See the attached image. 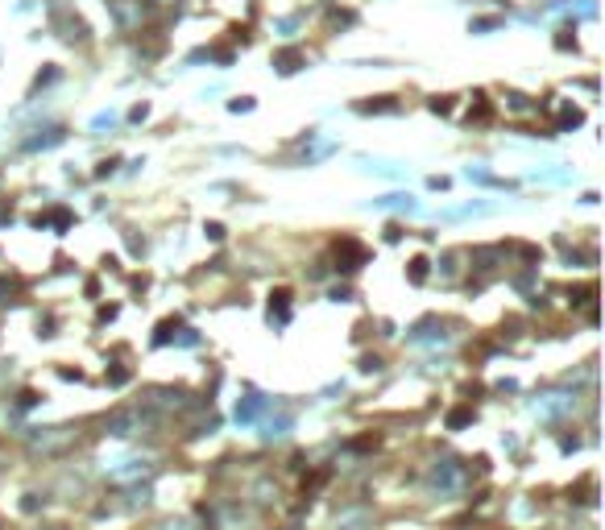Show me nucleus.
<instances>
[{
	"mask_svg": "<svg viewBox=\"0 0 605 530\" xmlns=\"http://www.w3.org/2000/svg\"><path fill=\"white\" fill-rule=\"evenodd\" d=\"M278 66H282V70H295V66H299V54H278Z\"/></svg>",
	"mask_w": 605,
	"mask_h": 530,
	"instance_id": "1",
	"label": "nucleus"
},
{
	"mask_svg": "<svg viewBox=\"0 0 605 530\" xmlns=\"http://www.w3.org/2000/svg\"><path fill=\"white\" fill-rule=\"evenodd\" d=\"M423 274H427V261H411V278L423 282Z\"/></svg>",
	"mask_w": 605,
	"mask_h": 530,
	"instance_id": "2",
	"label": "nucleus"
},
{
	"mask_svg": "<svg viewBox=\"0 0 605 530\" xmlns=\"http://www.w3.org/2000/svg\"><path fill=\"white\" fill-rule=\"evenodd\" d=\"M469 423V410H452V419H448V427H465Z\"/></svg>",
	"mask_w": 605,
	"mask_h": 530,
	"instance_id": "3",
	"label": "nucleus"
}]
</instances>
